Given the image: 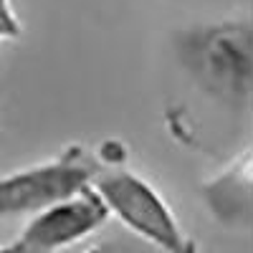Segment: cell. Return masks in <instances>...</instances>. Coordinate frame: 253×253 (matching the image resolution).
Masks as SVG:
<instances>
[{"instance_id":"obj_4","label":"cell","mask_w":253,"mask_h":253,"mask_svg":"<svg viewBox=\"0 0 253 253\" xmlns=\"http://www.w3.org/2000/svg\"><path fill=\"white\" fill-rule=\"evenodd\" d=\"M107 220V205L99 198L94 185H86L79 193L31 215L18 241L31 253H56L94 236Z\"/></svg>"},{"instance_id":"obj_6","label":"cell","mask_w":253,"mask_h":253,"mask_svg":"<svg viewBox=\"0 0 253 253\" xmlns=\"http://www.w3.org/2000/svg\"><path fill=\"white\" fill-rule=\"evenodd\" d=\"M23 33V23L10 0H0V41H15Z\"/></svg>"},{"instance_id":"obj_7","label":"cell","mask_w":253,"mask_h":253,"mask_svg":"<svg viewBox=\"0 0 253 253\" xmlns=\"http://www.w3.org/2000/svg\"><path fill=\"white\" fill-rule=\"evenodd\" d=\"M0 253H31L20 241H13V243H5V246H0Z\"/></svg>"},{"instance_id":"obj_1","label":"cell","mask_w":253,"mask_h":253,"mask_svg":"<svg viewBox=\"0 0 253 253\" xmlns=\"http://www.w3.org/2000/svg\"><path fill=\"white\" fill-rule=\"evenodd\" d=\"M175 58L200 96L225 112H248L253 89V28L246 18H223L177 31Z\"/></svg>"},{"instance_id":"obj_3","label":"cell","mask_w":253,"mask_h":253,"mask_svg":"<svg viewBox=\"0 0 253 253\" xmlns=\"http://www.w3.org/2000/svg\"><path fill=\"white\" fill-rule=\"evenodd\" d=\"M99 172L101 165L94 152L81 144H69L43 162L0 175V218H31L91 185Z\"/></svg>"},{"instance_id":"obj_5","label":"cell","mask_w":253,"mask_h":253,"mask_svg":"<svg viewBox=\"0 0 253 253\" xmlns=\"http://www.w3.org/2000/svg\"><path fill=\"white\" fill-rule=\"evenodd\" d=\"M210 215L228 228H248L253 215L251 198V152H241L225 170L200 187Z\"/></svg>"},{"instance_id":"obj_2","label":"cell","mask_w":253,"mask_h":253,"mask_svg":"<svg viewBox=\"0 0 253 253\" xmlns=\"http://www.w3.org/2000/svg\"><path fill=\"white\" fill-rule=\"evenodd\" d=\"M94 190L126 230L162 253H198L195 241L185 233L175 210L160 190L129 167H104L94 177Z\"/></svg>"}]
</instances>
